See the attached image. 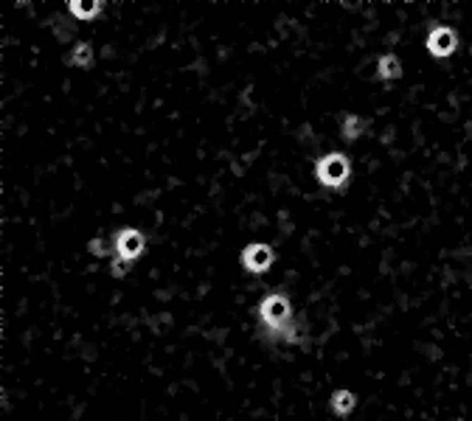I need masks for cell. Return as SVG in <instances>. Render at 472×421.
I'll use <instances>...</instances> for the list:
<instances>
[{
  "instance_id": "obj_1",
  "label": "cell",
  "mask_w": 472,
  "mask_h": 421,
  "mask_svg": "<svg viewBox=\"0 0 472 421\" xmlns=\"http://www.w3.org/2000/svg\"><path fill=\"white\" fill-rule=\"evenodd\" d=\"M256 315L261 320V326L273 334V337H284L287 343H295V329H292V303L284 292H270L259 301Z\"/></svg>"
},
{
  "instance_id": "obj_3",
  "label": "cell",
  "mask_w": 472,
  "mask_h": 421,
  "mask_svg": "<svg viewBox=\"0 0 472 421\" xmlns=\"http://www.w3.org/2000/svg\"><path fill=\"white\" fill-rule=\"evenodd\" d=\"M113 250H116V258H118L121 264H132V261H138V258L144 256V250H147V239H144L141 230H135V227H124V230L116 233Z\"/></svg>"
},
{
  "instance_id": "obj_6",
  "label": "cell",
  "mask_w": 472,
  "mask_h": 421,
  "mask_svg": "<svg viewBox=\"0 0 472 421\" xmlns=\"http://www.w3.org/2000/svg\"><path fill=\"white\" fill-rule=\"evenodd\" d=\"M68 11L76 20H96L104 11V0H68Z\"/></svg>"
},
{
  "instance_id": "obj_5",
  "label": "cell",
  "mask_w": 472,
  "mask_h": 421,
  "mask_svg": "<svg viewBox=\"0 0 472 421\" xmlns=\"http://www.w3.org/2000/svg\"><path fill=\"white\" fill-rule=\"evenodd\" d=\"M425 48H428V54L436 56V59L453 56L456 48H459V34H456V28H450V25H433V28L428 31Z\"/></svg>"
},
{
  "instance_id": "obj_7",
  "label": "cell",
  "mask_w": 472,
  "mask_h": 421,
  "mask_svg": "<svg viewBox=\"0 0 472 421\" xmlns=\"http://www.w3.org/2000/svg\"><path fill=\"white\" fill-rule=\"evenodd\" d=\"M329 408H332V413H335V416L346 419V416H352V413H354V408H357V396H354L349 388H340V391H335V394H332Z\"/></svg>"
},
{
  "instance_id": "obj_4",
  "label": "cell",
  "mask_w": 472,
  "mask_h": 421,
  "mask_svg": "<svg viewBox=\"0 0 472 421\" xmlns=\"http://www.w3.org/2000/svg\"><path fill=\"white\" fill-rule=\"evenodd\" d=\"M239 261H242V267H244L250 275H261V272H267V270L273 267L275 250H273L270 244H264V241H250V244H244Z\"/></svg>"
},
{
  "instance_id": "obj_12",
  "label": "cell",
  "mask_w": 472,
  "mask_h": 421,
  "mask_svg": "<svg viewBox=\"0 0 472 421\" xmlns=\"http://www.w3.org/2000/svg\"><path fill=\"white\" fill-rule=\"evenodd\" d=\"M124 270H127V264H121L118 258H113V275H116V278H124Z\"/></svg>"
},
{
  "instance_id": "obj_2",
  "label": "cell",
  "mask_w": 472,
  "mask_h": 421,
  "mask_svg": "<svg viewBox=\"0 0 472 421\" xmlns=\"http://www.w3.org/2000/svg\"><path fill=\"white\" fill-rule=\"evenodd\" d=\"M315 177L323 189H343L346 180L352 177V163L349 155L343 152H329L315 163Z\"/></svg>"
},
{
  "instance_id": "obj_10",
  "label": "cell",
  "mask_w": 472,
  "mask_h": 421,
  "mask_svg": "<svg viewBox=\"0 0 472 421\" xmlns=\"http://www.w3.org/2000/svg\"><path fill=\"white\" fill-rule=\"evenodd\" d=\"M340 132H343L346 141L363 138V132H366V118H363V115H346L343 124H340Z\"/></svg>"
},
{
  "instance_id": "obj_9",
  "label": "cell",
  "mask_w": 472,
  "mask_h": 421,
  "mask_svg": "<svg viewBox=\"0 0 472 421\" xmlns=\"http://www.w3.org/2000/svg\"><path fill=\"white\" fill-rule=\"evenodd\" d=\"M68 62L73 68H90L93 65V45L90 42H76L73 51H70V56H68Z\"/></svg>"
},
{
  "instance_id": "obj_8",
  "label": "cell",
  "mask_w": 472,
  "mask_h": 421,
  "mask_svg": "<svg viewBox=\"0 0 472 421\" xmlns=\"http://www.w3.org/2000/svg\"><path fill=\"white\" fill-rule=\"evenodd\" d=\"M377 76H380L383 82H397V79H402V62H399V56H397V54H383V56L377 59Z\"/></svg>"
},
{
  "instance_id": "obj_11",
  "label": "cell",
  "mask_w": 472,
  "mask_h": 421,
  "mask_svg": "<svg viewBox=\"0 0 472 421\" xmlns=\"http://www.w3.org/2000/svg\"><path fill=\"white\" fill-rule=\"evenodd\" d=\"M87 250L96 256V258H104V256H110V244L101 239V236H96V239H90V244H87Z\"/></svg>"
}]
</instances>
